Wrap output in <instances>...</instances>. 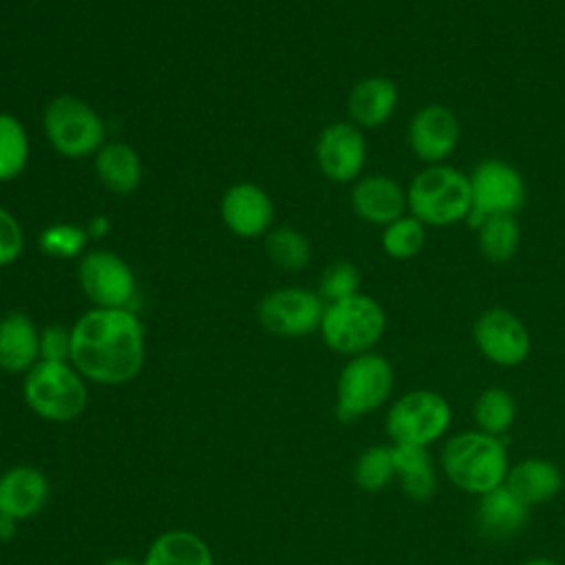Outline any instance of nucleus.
<instances>
[{
	"label": "nucleus",
	"instance_id": "1a4fd4ad",
	"mask_svg": "<svg viewBox=\"0 0 565 565\" xmlns=\"http://www.w3.org/2000/svg\"><path fill=\"white\" fill-rule=\"evenodd\" d=\"M450 424V406L435 391L417 388L402 395L386 415V433L395 444L428 446Z\"/></svg>",
	"mask_w": 565,
	"mask_h": 565
},
{
	"label": "nucleus",
	"instance_id": "2eb2a0df",
	"mask_svg": "<svg viewBox=\"0 0 565 565\" xmlns=\"http://www.w3.org/2000/svg\"><path fill=\"white\" fill-rule=\"evenodd\" d=\"M218 212L223 225L238 238L263 236L274 221V203L269 194L252 181L230 185L221 199Z\"/></svg>",
	"mask_w": 565,
	"mask_h": 565
},
{
	"label": "nucleus",
	"instance_id": "f8f14e48",
	"mask_svg": "<svg viewBox=\"0 0 565 565\" xmlns=\"http://www.w3.org/2000/svg\"><path fill=\"white\" fill-rule=\"evenodd\" d=\"M472 340L481 355L499 366H516L527 360L532 338L525 322L505 307H490L472 324Z\"/></svg>",
	"mask_w": 565,
	"mask_h": 565
},
{
	"label": "nucleus",
	"instance_id": "9d476101",
	"mask_svg": "<svg viewBox=\"0 0 565 565\" xmlns=\"http://www.w3.org/2000/svg\"><path fill=\"white\" fill-rule=\"evenodd\" d=\"M327 302L305 287H280L263 296L256 307L260 327L278 338H302L320 329Z\"/></svg>",
	"mask_w": 565,
	"mask_h": 565
},
{
	"label": "nucleus",
	"instance_id": "7c9ffc66",
	"mask_svg": "<svg viewBox=\"0 0 565 565\" xmlns=\"http://www.w3.org/2000/svg\"><path fill=\"white\" fill-rule=\"evenodd\" d=\"M86 227L75 223H53L38 236V247L51 258H75L86 249Z\"/></svg>",
	"mask_w": 565,
	"mask_h": 565
},
{
	"label": "nucleus",
	"instance_id": "5701e85b",
	"mask_svg": "<svg viewBox=\"0 0 565 565\" xmlns=\"http://www.w3.org/2000/svg\"><path fill=\"white\" fill-rule=\"evenodd\" d=\"M141 565H214V556L199 534L168 530L150 543Z\"/></svg>",
	"mask_w": 565,
	"mask_h": 565
},
{
	"label": "nucleus",
	"instance_id": "dca6fc26",
	"mask_svg": "<svg viewBox=\"0 0 565 565\" xmlns=\"http://www.w3.org/2000/svg\"><path fill=\"white\" fill-rule=\"evenodd\" d=\"M351 210L369 225L386 227L408 212L406 188L388 174H366L353 181Z\"/></svg>",
	"mask_w": 565,
	"mask_h": 565
},
{
	"label": "nucleus",
	"instance_id": "f3484780",
	"mask_svg": "<svg viewBox=\"0 0 565 565\" xmlns=\"http://www.w3.org/2000/svg\"><path fill=\"white\" fill-rule=\"evenodd\" d=\"M399 102L397 84L386 75H369L358 79L347 97L349 121L358 128H377L384 126Z\"/></svg>",
	"mask_w": 565,
	"mask_h": 565
},
{
	"label": "nucleus",
	"instance_id": "2f4dec72",
	"mask_svg": "<svg viewBox=\"0 0 565 565\" xmlns=\"http://www.w3.org/2000/svg\"><path fill=\"white\" fill-rule=\"evenodd\" d=\"M318 294L324 302H335L360 294V269L349 260L331 263L318 280Z\"/></svg>",
	"mask_w": 565,
	"mask_h": 565
},
{
	"label": "nucleus",
	"instance_id": "412c9836",
	"mask_svg": "<svg viewBox=\"0 0 565 565\" xmlns=\"http://www.w3.org/2000/svg\"><path fill=\"white\" fill-rule=\"evenodd\" d=\"M505 486L530 508L554 499L563 486V475L556 463L543 457H527L508 470Z\"/></svg>",
	"mask_w": 565,
	"mask_h": 565
},
{
	"label": "nucleus",
	"instance_id": "c756f323",
	"mask_svg": "<svg viewBox=\"0 0 565 565\" xmlns=\"http://www.w3.org/2000/svg\"><path fill=\"white\" fill-rule=\"evenodd\" d=\"M395 475V463H393V450L386 446H371L366 448L353 468V479L355 483L366 490V492H377Z\"/></svg>",
	"mask_w": 565,
	"mask_h": 565
},
{
	"label": "nucleus",
	"instance_id": "a878e982",
	"mask_svg": "<svg viewBox=\"0 0 565 565\" xmlns=\"http://www.w3.org/2000/svg\"><path fill=\"white\" fill-rule=\"evenodd\" d=\"M29 163V135L11 113H0V183L13 181Z\"/></svg>",
	"mask_w": 565,
	"mask_h": 565
},
{
	"label": "nucleus",
	"instance_id": "e433bc0d",
	"mask_svg": "<svg viewBox=\"0 0 565 565\" xmlns=\"http://www.w3.org/2000/svg\"><path fill=\"white\" fill-rule=\"evenodd\" d=\"M102 565H141V563L135 558H128V556H113V558L104 561Z\"/></svg>",
	"mask_w": 565,
	"mask_h": 565
},
{
	"label": "nucleus",
	"instance_id": "9b49d317",
	"mask_svg": "<svg viewBox=\"0 0 565 565\" xmlns=\"http://www.w3.org/2000/svg\"><path fill=\"white\" fill-rule=\"evenodd\" d=\"M77 280L93 307L130 309L137 280L130 265L110 249H90L79 258Z\"/></svg>",
	"mask_w": 565,
	"mask_h": 565
},
{
	"label": "nucleus",
	"instance_id": "72a5a7b5",
	"mask_svg": "<svg viewBox=\"0 0 565 565\" xmlns=\"http://www.w3.org/2000/svg\"><path fill=\"white\" fill-rule=\"evenodd\" d=\"M40 360L71 362V329L64 324H46L40 331Z\"/></svg>",
	"mask_w": 565,
	"mask_h": 565
},
{
	"label": "nucleus",
	"instance_id": "7ed1b4c3",
	"mask_svg": "<svg viewBox=\"0 0 565 565\" xmlns=\"http://www.w3.org/2000/svg\"><path fill=\"white\" fill-rule=\"evenodd\" d=\"M446 477L461 490L486 494L505 483L508 452L505 444L488 433L470 430L455 435L441 450Z\"/></svg>",
	"mask_w": 565,
	"mask_h": 565
},
{
	"label": "nucleus",
	"instance_id": "bb28decb",
	"mask_svg": "<svg viewBox=\"0 0 565 565\" xmlns=\"http://www.w3.org/2000/svg\"><path fill=\"white\" fill-rule=\"evenodd\" d=\"M382 252L393 260H411L426 245V225L417 221L413 214H404L382 227L380 236Z\"/></svg>",
	"mask_w": 565,
	"mask_h": 565
},
{
	"label": "nucleus",
	"instance_id": "6ab92c4d",
	"mask_svg": "<svg viewBox=\"0 0 565 565\" xmlns=\"http://www.w3.org/2000/svg\"><path fill=\"white\" fill-rule=\"evenodd\" d=\"M40 362V329L24 311H9L0 318V369L26 373Z\"/></svg>",
	"mask_w": 565,
	"mask_h": 565
},
{
	"label": "nucleus",
	"instance_id": "0eeeda50",
	"mask_svg": "<svg viewBox=\"0 0 565 565\" xmlns=\"http://www.w3.org/2000/svg\"><path fill=\"white\" fill-rule=\"evenodd\" d=\"M393 391L391 362L373 351L349 358L335 386V417L353 422L380 408Z\"/></svg>",
	"mask_w": 565,
	"mask_h": 565
},
{
	"label": "nucleus",
	"instance_id": "393cba45",
	"mask_svg": "<svg viewBox=\"0 0 565 565\" xmlns=\"http://www.w3.org/2000/svg\"><path fill=\"white\" fill-rule=\"evenodd\" d=\"M477 247L492 265L510 263L521 245V227L514 214L486 216L477 227Z\"/></svg>",
	"mask_w": 565,
	"mask_h": 565
},
{
	"label": "nucleus",
	"instance_id": "423d86ee",
	"mask_svg": "<svg viewBox=\"0 0 565 565\" xmlns=\"http://www.w3.org/2000/svg\"><path fill=\"white\" fill-rule=\"evenodd\" d=\"M42 126L53 150L68 159H84L104 146V121L93 106L75 95L53 97L42 113Z\"/></svg>",
	"mask_w": 565,
	"mask_h": 565
},
{
	"label": "nucleus",
	"instance_id": "f257e3e1",
	"mask_svg": "<svg viewBox=\"0 0 565 565\" xmlns=\"http://www.w3.org/2000/svg\"><path fill=\"white\" fill-rule=\"evenodd\" d=\"M146 360V327L132 309L84 311L71 327V364L84 380L126 384Z\"/></svg>",
	"mask_w": 565,
	"mask_h": 565
},
{
	"label": "nucleus",
	"instance_id": "473e14b6",
	"mask_svg": "<svg viewBox=\"0 0 565 565\" xmlns=\"http://www.w3.org/2000/svg\"><path fill=\"white\" fill-rule=\"evenodd\" d=\"M24 249V232L18 218L0 207V267H7L20 258Z\"/></svg>",
	"mask_w": 565,
	"mask_h": 565
},
{
	"label": "nucleus",
	"instance_id": "a211bd4d",
	"mask_svg": "<svg viewBox=\"0 0 565 565\" xmlns=\"http://www.w3.org/2000/svg\"><path fill=\"white\" fill-rule=\"evenodd\" d=\"M49 499V481L33 466H15L0 475V512L24 521L35 516Z\"/></svg>",
	"mask_w": 565,
	"mask_h": 565
},
{
	"label": "nucleus",
	"instance_id": "aec40b11",
	"mask_svg": "<svg viewBox=\"0 0 565 565\" xmlns=\"http://www.w3.org/2000/svg\"><path fill=\"white\" fill-rule=\"evenodd\" d=\"M527 521V505L503 483L481 494L477 505V527L488 539L514 536Z\"/></svg>",
	"mask_w": 565,
	"mask_h": 565
},
{
	"label": "nucleus",
	"instance_id": "c9c22d12",
	"mask_svg": "<svg viewBox=\"0 0 565 565\" xmlns=\"http://www.w3.org/2000/svg\"><path fill=\"white\" fill-rule=\"evenodd\" d=\"M15 530H18V521L4 512H0V543L9 541L15 536Z\"/></svg>",
	"mask_w": 565,
	"mask_h": 565
},
{
	"label": "nucleus",
	"instance_id": "c85d7f7f",
	"mask_svg": "<svg viewBox=\"0 0 565 565\" xmlns=\"http://www.w3.org/2000/svg\"><path fill=\"white\" fill-rule=\"evenodd\" d=\"M472 413L481 433L499 437L512 426L516 415V402L505 388L490 386L477 397Z\"/></svg>",
	"mask_w": 565,
	"mask_h": 565
},
{
	"label": "nucleus",
	"instance_id": "f03ea898",
	"mask_svg": "<svg viewBox=\"0 0 565 565\" xmlns=\"http://www.w3.org/2000/svg\"><path fill=\"white\" fill-rule=\"evenodd\" d=\"M408 214L426 227H450L468 221L472 199L468 174L450 163L424 166L406 185Z\"/></svg>",
	"mask_w": 565,
	"mask_h": 565
},
{
	"label": "nucleus",
	"instance_id": "20e7f679",
	"mask_svg": "<svg viewBox=\"0 0 565 565\" xmlns=\"http://www.w3.org/2000/svg\"><path fill=\"white\" fill-rule=\"evenodd\" d=\"M318 331L331 351L353 358L380 342L386 331V311L375 298L355 294L327 302Z\"/></svg>",
	"mask_w": 565,
	"mask_h": 565
},
{
	"label": "nucleus",
	"instance_id": "4be33fe9",
	"mask_svg": "<svg viewBox=\"0 0 565 565\" xmlns=\"http://www.w3.org/2000/svg\"><path fill=\"white\" fill-rule=\"evenodd\" d=\"M95 174L108 192L130 194L141 183V159L132 146L110 141L95 152Z\"/></svg>",
	"mask_w": 565,
	"mask_h": 565
},
{
	"label": "nucleus",
	"instance_id": "4468645a",
	"mask_svg": "<svg viewBox=\"0 0 565 565\" xmlns=\"http://www.w3.org/2000/svg\"><path fill=\"white\" fill-rule=\"evenodd\" d=\"M318 170L333 183H353L366 163V139L351 121H331L316 139Z\"/></svg>",
	"mask_w": 565,
	"mask_h": 565
},
{
	"label": "nucleus",
	"instance_id": "ddd939ff",
	"mask_svg": "<svg viewBox=\"0 0 565 565\" xmlns=\"http://www.w3.org/2000/svg\"><path fill=\"white\" fill-rule=\"evenodd\" d=\"M406 141L415 159L424 166L446 163L461 141V121L452 108L444 104H426L411 117Z\"/></svg>",
	"mask_w": 565,
	"mask_h": 565
},
{
	"label": "nucleus",
	"instance_id": "4c0bfd02",
	"mask_svg": "<svg viewBox=\"0 0 565 565\" xmlns=\"http://www.w3.org/2000/svg\"><path fill=\"white\" fill-rule=\"evenodd\" d=\"M521 565H558L556 561H550V558H532V561H525Z\"/></svg>",
	"mask_w": 565,
	"mask_h": 565
},
{
	"label": "nucleus",
	"instance_id": "39448f33",
	"mask_svg": "<svg viewBox=\"0 0 565 565\" xmlns=\"http://www.w3.org/2000/svg\"><path fill=\"white\" fill-rule=\"evenodd\" d=\"M26 406L49 422H71L88 402L84 377L71 362H35L22 384Z\"/></svg>",
	"mask_w": 565,
	"mask_h": 565
},
{
	"label": "nucleus",
	"instance_id": "cd10ccee",
	"mask_svg": "<svg viewBox=\"0 0 565 565\" xmlns=\"http://www.w3.org/2000/svg\"><path fill=\"white\" fill-rule=\"evenodd\" d=\"M265 252L285 271H298L311 260L309 238L294 227H276L265 234Z\"/></svg>",
	"mask_w": 565,
	"mask_h": 565
},
{
	"label": "nucleus",
	"instance_id": "6e6552de",
	"mask_svg": "<svg viewBox=\"0 0 565 565\" xmlns=\"http://www.w3.org/2000/svg\"><path fill=\"white\" fill-rule=\"evenodd\" d=\"M470 216L468 225L475 230L486 216L492 214H516L525 203V181L523 174L503 159H483L470 174Z\"/></svg>",
	"mask_w": 565,
	"mask_h": 565
},
{
	"label": "nucleus",
	"instance_id": "f704fd0d",
	"mask_svg": "<svg viewBox=\"0 0 565 565\" xmlns=\"http://www.w3.org/2000/svg\"><path fill=\"white\" fill-rule=\"evenodd\" d=\"M108 230H110V221H108V216H104V214L93 216V218L88 221V225H86L88 238H104V236L108 234Z\"/></svg>",
	"mask_w": 565,
	"mask_h": 565
},
{
	"label": "nucleus",
	"instance_id": "b1692460",
	"mask_svg": "<svg viewBox=\"0 0 565 565\" xmlns=\"http://www.w3.org/2000/svg\"><path fill=\"white\" fill-rule=\"evenodd\" d=\"M395 475L399 477L402 490L413 501H428L435 492L437 479L426 446L395 444L393 448Z\"/></svg>",
	"mask_w": 565,
	"mask_h": 565
}]
</instances>
